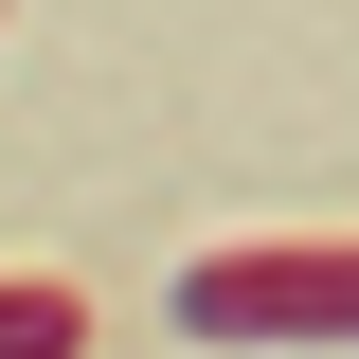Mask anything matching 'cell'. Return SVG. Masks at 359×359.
<instances>
[{
    "label": "cell",
    "mask_w": 359,
    "mask_h": 359,
    "mask_svg": "<svg viewBox=\"0 0 359 359\" xmlns=\"http://www.w3.org/2000/svg\"><path fill=\"white\" fill-rule=\"evenodd\" d=\"M359 323V252L341 233H233V252H198L180 269V341H341Z\"/></svg>",
    "instance_id": "cell-1"
},
{
    "label": "cell",
    "mask_w": 359,
    "mask_h": 359,
    "mask_svg": "<svg viewBox=\"0 0 359 359\" xmlns=\"http://www.w3.org/2000/svg\"><path fill=\"white\" fill-rule=\"evenodd\" d=\"M0 359H90V306H72V269H0Z\"/></svg>",
    "instance_id": "cell-2"
}]
</instances>
